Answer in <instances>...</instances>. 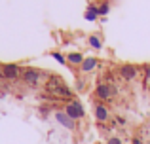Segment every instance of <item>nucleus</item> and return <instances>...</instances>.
I'll list each match as a JSON object with an SVG mask.
<instances>
[{
  "label": "nucleus",
  "instance_id": "nucleus-9",
  "mask_svg": "<svg viewBox=\"0 0 150 144\" xmlns=\"http://www.w3.org/2000/svg\"><path fill=\"white\" fill-rule=\"evenodd\" d=\"M95 67H97V59L89 57V59H84V63L80 65V70H82V72H91Z\"/></svg>",
  "mask_w": 150,
  "mask_h": 144
},
{
  "label": "nucleus",
  "instance_id": "nucleus-15",
  "mask_svg": "<svg viewBox=\"0 0 150 144\" xmlns=\"http://www.w3.org/2000/svg\"><path fill=\"white\" fill-rule=\"evenodd\" d=\"M106 144H122V138H118V137H110L108 140H106Z\"/></svg>",
  "mask_w": 150,
  "mask_h": 144
},
{
  "label": "nucleus",
  "instance_id": "nucleus-16",
  "mask_svg": "<svg viewBox=\"0 0 150 144\" xmlns=\"http://www.w3.org/2000/svg\"><path fill=\"white\" fill-rule=\"evenodd\" d=\"M144 80H146V84H150V65L144 67Z\"/></svg>",
  "mask_w": 150,
  "mask_h": 144
},
{
  "label": "nucleus",
  "instance_id": "nucleus-5",
  "mask_svg": "<svg viewBox=\"0 0 150 144\" xmlns=\"http://www.w3.org/2000/svg\"><path fill=\"white\" fill-rule=\"evenodd\" d=\"M21 78H23V81H25V84L36 85L38 81H40V72L34 70V68H25V70L21 72Z\"/></svg>",
  "mask_w": 150,
  "mask_h": 144
},
{
  "label": "nucleus",
  "instance_id": "nucleus-12",
  "mask_svg": "<svg viewBox=\"0 0 150 144\" xmlns=\"http://www.w3.org/2000/svg\"><path fill=\"white\" fill-rule=\"evenodd\" d=\"M89 46H91L93 49H101L103 48V44H101V40H99V36H95V34H91V36H89Z\"/></svg>",
  "mask_w": 150,
  "mask_h": 144
},
{
  "label": "nucleus",
  "instance_id": "nucleus-4",
  "mask_svg": "<svg viewBox=\"0 0 150 144\" xmlns=\"http://www.w3.org/2000/svg\"><path fill=\"white\" fill-rule=\"evenodd\" d=\"M2 72H4V80H17L19 76H21V68L17 67V65H2Z\"/></svg>",
  "mask_w": 150,
  "mask_h": 144
},
{
  "label": "nucleus",
  "instance_id": "nucleus-18",
  "mask_svg": "<svg viewBox=\"0 0 150 144\" xmlns=\"http://www.w3.org/2000/svg\"><path fill=\"white\" fill-rule=\"evenodd\" d=\"M0 80H4V72H2V67H0Z\"/></svg>",
  "mask_w": 150,
  "mask_h": 144
},
{
  "label": "nucleus",
  "instance_id": "nucleus-6",
  "mask_svg": "<svg viewBox=\"0 0 150 144\" xmlns=\"http://www.w3.org/2000/svg\"><path fill=\"white\" fill-rule=\"evenodd\" d=\"M120 74L125 81H133L137 78V67H133V65H122Z\"/></svg>",
  "mask_w": 150,
  "mask_h": 144
},
{
  "label": "nucleus",
  "instance_id": "nucleus-2",
  "mask_svg": "<svg viewBox=\"0 0 150 144\" xmlns=\"http://www.w3.org/2000/svg\"><path fill=\"white\" fill-rule=\"evenodd\" d=\"M65 114L76 122V119L84 118V108H82V104L78 103V100H70V103L65 106Z\"/></svg>",
  "mask_w": 150,
  "mask_h": 144
},
{
  "label": "nucleus",
  "instance_id": "nucleus-3",
  "mask_svg": "<svg viewBox=\"0 0 150 144\" xmlns=\"http://www.w3.org/2000/svg\"><path fill=\"white\" fill-rule=\"evenodd\" d=\"M95 93H97V97H99L101 100H110L114 97V93H116V89H114L110 84H101V85H97Z\"/></svg>",
  "mask_w": 150,
  "mask_h": 144
},
{
  "label": "nucleus",
  "instance_id": "nucleus-11",
  "mask_svg": "<svg viewBox=\"0 0 150 144\" xmlns=\"http://www.w3.org/2000/svg\"><path fill=\"white\" fill-rule=\"evenodd\" d=\"M67 61H70V63H74V65H82L84 63V57H82L80 53H70V55H67Z\"/></svg>",
  "mask_w": 150,
  "mask_h": 144
},
{
  "label": "nucleus",
  "instance_id": "nucleus-7",
  "mask_svg": "<svg viewBox=\"0 0 150 144\" xmlns=\"http://www.w3.org/2000/svg\"><path fill=\"white\" fill-rule=\"evenodd\" d=\"M55 119H57L63 127H67V129H74V119L69 118L65 112H57V114H55Z\"/></svg>",
  "mask_w": 150,
  "mask_h": 144
},
{
  "label": "nucleus",
  "instance_id": "nucleus-1",
  "mask_svg": "<svg viewBox=\"0 0 150 144\" xmlns=\"http://www.w3.org/2000/svg\"><path fill=\"white\" fill-rule=\"evenodd\" d=\"M46 89H48L50 93H53V95H57V97H72V91L67 89L59 78H51L48 84H46Z\"/></svg>",
  "mask_w": 150,
  "mask_h": 144
},
{
  "label": "nucleus",
  "instance_id": "nucleus-14",
  "mask_svg": "<svg viewBox=\"0 0 150 144\" xmlns=\"http://www.w3.org/2000/svg\"><path fill=\"white\" fill-rule=\"evenodd\" d=\"M97 10H99V15H106V13H108V11H110V6H108V4H106V2H103L101 6L97 8Z\"/></svg>",
  "mask_w": 150,
  "mask_h": 144
},
{
  "label": "nucleus",
  "instance_id": "nucleus-13",
  "mask_svg": "<svg viewBox=\"0 0 150 144\" xmlns=\"http://www.w3.org/2000/svg\"><path fill=\"white\" fill-rule=\"evenodd\" d=\"M51 57H53L57 63H61V65H65V61H67V57H65V55H61L59 51H53V53H51Z\"/></svg>",
  "mask_w": 150,
  "mask_h": 144
},
{
  "label": "nucleus",
  "instance_id": "nucleus-17",
  "mask_svg": "<svg viewBox=\"0 0 150 144\" xmlns=\"http://www.w3.org/2000/svg\"><path fill=\"white\" fill-rule=\"evenodd\" d=\"M133 144H144V142L141 140V138H135V140H133Z\"/></svg>",
  "mask_w": 150,
  "mask_h": 144
},
{
  "label": "nucleus",
  "instance_id": "nucleus-10",
  "mask_svg": "<svg viewBox=\"0 0 150 144\" xmlns=\"http://www.w3.org/2000/svg\"><path fill=\"white\" fill-rule=\"evenodd\" d=\"M84 17L88 19V21H95V19L99 17V10H97V6H88V10H86Z\"/></svg>",
  "mask_w": 150,
  "mask_h": 144
},
{
  "label": "nucleus",
  "instance_id": "nucleus-8",
  "mask_svg": "<svg viewBox=\"0 0 150 144\" xmlns=\"http://www.w3.org/2000/svg\"><path fill=\"white\" fill-rule=\"evenodd\" d=\"M108 110H106V106L105 104H97L95 106V118H97V122H106L108 119Z\"/></svg>",
  "mask_w": 150,
  "mask_h": 144
}]
</instances>
